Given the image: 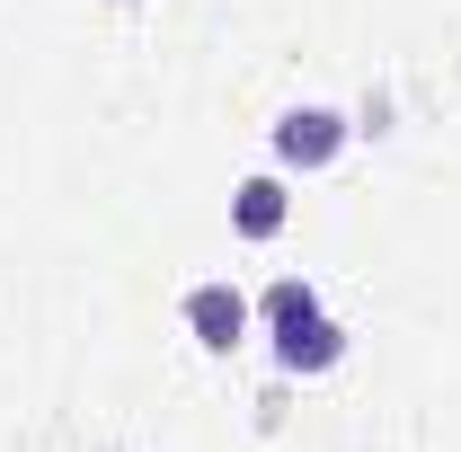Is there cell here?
Wrapping results in <instances>:
<instances>
[{
	"mask_svg": "<svg viewBox=\"0 0 461 452\" xmlns=\"http://www.w3.org/2000/svg\"><path fill=\"white\" fill-rule=\"evenodd\" d=\"M186 338L204 346V355H230V346L249 338V293H240V284H195V293H186Z\"/></svg>",
	"mask_w": 461,
	"mask_h": 452,
	"instance_id": "1",
	"label": "cell"
},
{
	"mask_svg": "<svg viewBox=\"0 0 461 452\" xmlns=\"http://www.w3.org/2000/svg\"><path fill=\"white\" fill-rule=\"evenodd\" d=\"M346 151V115L338 107H293V115H276V160L285 169H329Z\"/></svg>",
	"mask_w": 461,
	"mask_h": 452,
	"instance_id": "2",
	"label": "cell"
},
{
	"mask_svg": "<svg viewBox=\"0 0 461 452\" xmlns=\"http://www.w3.org/2000/svg\"><path fill=\"white\" fill-rule=\"evenodd\" d=\"M285 213H293L285 177H240V186H230V231H240V240H276Z\"/></svg>",
	"mask_w": 461,
	"mask_h": 452,
	"instance_id": "3",
	"label": "cell"
},
{
	"mask_svg": "<svg viewBox=\"0 0 461 452\" xmlns=\"http://www.w3.org/2000/svg\"><path fill=\"white\" fill-rule=\"evenodd\" d=\"M338 355H346V329L329 320V311H320L311 329H293V338H276V364H285V373H329Z\"/></svg>",
	"mask_w": 461,
	"mask_h": 452,
	"instance_id": "4",
	"label": "cell"
}]
</instances>
